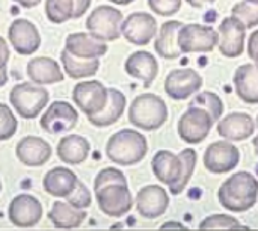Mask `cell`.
Segmentation results:
<instances>
[{"label": "cell", "mask_w": 258, "mask_h": 231, "mask_svg": "<svg viewBox=\"0 0 258 231\" xmlns=\"http://www.w3.org/2000/svg\"><path fill=\"white\" fill-rule=\"evenodd\" d=\"M218 198L225 210L248 212L258 201V180L248 171H239L221 185Z\"/></svg>", "instance_id": "6da1fadb"}, {"label": "cell", "mask_w": 258, "mask_h": 231, "mask_svg": "<svg viewBox=\"0 0 258 231\" xmlns=\"http://www.w3.org/2000/svg\"><path fill=\"white\" fill-rule=\"evenodd\" d=\"M147 151V138L133 129H122L116 132L106 144V156L110 162L121 166H132L142 162Z\"/></svg>", "instance_id": "7a4b0ae2"}, {"label": "cell", "mask_w": 258, "mask_h": 231, "mask_svg": "<svg viewBox=\"0 0 258 231\" xmlns=\"http://www.w3.org/2000/svg\"><path fill=\"white\" fill-rule=\"evenodd\" d=\"M168 120V106L156 94L138 95L128 107V121L145 132L160 129Z\"/></svg>", "instance_id": "3957f363"}, {"label": "cell", "mask_w": 258, "mask_h": 231, "mask_svg": "<svg viewBox=\"0 0 258 231\" xmlns=\"http://www.w3.org/2000/svg\"><path fill=\"white\" fill-rule=\"evenodd\" d=\"M50 94L45 88L33 83H18L9 92V101L14 110L24 120L36 118L48 104Z\"/></svg>", "instance_id": "277c9868"}, {"label": "cell", "mask_w": 258, "mask_h": 231, "mask_svg": "<svg viewBox=\"0 0 258 231\" xmlns=\"http://www.w3.org/2000/svg\"><path fill=\"white\" fill-rule=\"evenodd\" d=\"M124 21L122 12L110 5L97 6L86 18L88 32L100 41H116L121 33V26Z\"/></svg>", "instance_id": "5b68a950"}, {"label": "cell", "mask_w": 258, "mask_h": 231, "mask_svg": "<svg viewBox=\"0 0 258 231\" xmlns=\"http://www.w3.org/2000/svg\"><path fill=\"white\" fill-rule=\"evenodd\" d=\"M218 45V32L204 24H183L178 30L181 53H209Z\"/></svg>", "instance_id": "8992f818"}, {"label": "cell", "mask_w": 258, "mask_h": 231, "mask_svg": "<svg viewBox=\"0 0 258 231\" xmlns=\"http://www.w3.org/2000/svg\"><path fill=\"white\" fill-rule=\"evenodd\" d=\"M215 124L210 113L198 106H189L178 121V135L187 144L203 142Z\"/></svg>", "instance_id": "52a82bcc"}, {"label": "cell", "mask_w": 258, "mask_h": 231, "mask_svg": "<svg viewBox=\"0 0 258 231\" xmlns=\"http://www.w3.org/2000/svg\"><path fill=\"white\" fill-rule=\"evenodd\" d=\"M100 210L110 218H121L133 207V197L127 185H109L95 191Z\"/></svg>", "instance_id": "ba28073f"}, {"label": "cell", "mask_w": 258, "mask_h": 231, "mask_svg": "<svg viewBox=\"0 0 258 231\" xmlns=\"http://www.w3.org/2000/svg\"><path fill=\"white\" fill-rule=\"evenodd\" d=\"M107 98L109 89L98 80H85L73 88V101L86 117L101 112Z\"/></svg>", "instance_id": "9c48e42d"}, {"label": "cell", "mask_w": 258, "mask_h": 231, "mask_svg": "<svg viewBox=\"0 0 258 231\" xmlns=\"http://www.w3.org/2000/svg\"><path fill=\"white\" fill-rule=\"evenodd\" d=\"M203 162L206 169L212 174H228L239 165L240 151L228 141H218L207 147Z\"/></svg>", "instance_id": "30bf717a"}, {"label": "cell", "mask_w": 258, "mask_h": 231, "mask_svg": "<svg viewBox=\"0 0 258 231\" xmlns=\"http://www.w3.org/2000/svg\"><path fill=\"white\" fill-rule=\"evenodd\" d=\"M246 26L234 15L225 17L218 29V45L224 56L239 57L245 51Z\"/></svg>", "instance_id": "8fae6325"}, {"label": "cell", "mask_w": 258, "mask_h": 231, "mask_svg": "<svg viewBox=\"0 0 258 231\" xmlns=\"http://www.w3.org/2000/svg\"><path fill=\"white\" fill-rule=\"evenodd\" d=\"M203 86V77L194 68L172 70L165 79V92L175 101L187 100Z\"/></svg>", "instance_id": "7c38bea8"}, {"label": "cell", "mask_w": 258, "mask_h": 231, "mask_svg": "<svg viewBox=\"0 0 258 231\" xmlns=\"http://www.w3.org/2000/svg\"><path fill=\"white\" fill-rule=\"evenodd\" d=\"M79 113L68 101H53L45 113L41 117L39 126L50 135H59L70 132L76 127Z\"/></svg>", "instance_id": "4fadbf2b"}, {"label": "cell", "mask_w": 258, "mask_h": 231, "mask_svg": "<svg viewBox=\"0 0 258 231\" xmlns=\"http://www.w3.org/2000/svg\"><path fill=\"white\" fill-rule=\"evenodd\" d=\"M8 218L18 228H30L41 221L42 206L33 195L20 194L9 203Z\"/></svg>", "instance_id": "5bb4252c"}, {"label": "cell", "mask_w": 258, "mask_h": 231, "mask_svg": "<svg viewBox=\"0 0 258 231\" xmlns=\"http://www.w3.org/2000/svg\"><path fill=\"white\" fill-rule=\"evenodd\" d=\"M8 39L15 53L21 56L36 53L41 45V35L36 26L26 18H17L11 23L8 29Z\"/></svg>", "instance_id": "9a60e30c"}, {"label": "cell", "mask_w": 258, "mask_h": 231, "mask_svg": "<svg viewBox=\"0 0 258 231\" xmlns=\"http://www.w3.org/2000/svg\"><path fill=\"white\" fill-rule=\"evenodd\" d=\"M121 33L135 45H147L157 33V21L148 12H133L122 21Z\"/></svg>", "instance_id": "2e32d148"}, {"label": "cell", "mask_w": 258, "mask_h": 231, "mask_svg": "<svg viewBox=\"0 0 258 231\" xmlns=\"http://www.w3.org/2000/svg\"><path fill=\"white\" fill-rule=\"evenodd\" d=\"M168 206L169 197L162 186H144L136 195V210L142 218L156 219L168 210Z\"/></svg>", "instance_id": "e0dca14e"}, {"label": "cell", "mask_w": 258, "mask_h": 231, "mask_svg": "<svg viewBox=\"0 0 258 231\" xmlns=\"http://www.w3.org/2000/svg\"><path fill=\"white\" fill-rule=\"evenodd\" d=\"M18 160L30 168L45 165L51 157V147L47 141L38 136H26L18 141L15 147Z\"/></svg>", "instance_id": "ac0fdd59"}, {"label": "cell", "mask_w": 258, "mask_h": 231, "mask_svg": "<svg viewBox=\"0 0 258 231\" xmlns=\"http://www.w3.org/2000/svg\"><path fill=\"white\" fill-rule=\"evenodd\" d=\"M255 132V121L249 113L233 112L218 123V133L227 141L239 142L251 138Z\"/></svg>", "instance_id": "d6986e66"}, {"label": "cell", "mask_w": 258, "mask_h": 231, "mask_svg": "<svg viewBox=\"0 0 258 231\" xmlns=\"http://www.w3.org/2000/svg\"><path fill=\"white\" fill-rule=\"evenodd\" d=\"M65 50L76 57L82 59H98L107 53V44L94 38L91 33L77 32L71 33L65 39Z\"/></svg>", "instance_id": "ffe728a7"}, {"label": "cell", "mask_w": 258, "mask_h": 231, "mask_svg": "<svg viewBox=\"0 0 258 231\" xmlns=\"http://www.w3.org/2000/svg\"><path fill=\"white\" fill-rule=\"evenodd\" d=\"M128 76L141 80L145 88H150L159 73V64L150 51L132 53L124 65Z\"/></svg>", "instance_id": "44dd1931"}, {"label": "cell", "mask_w": 258, "mask_h": 231, "mask_svg": "<svg viewBox=\"0 0 258 231\" xmlns=\"http://www.w3.org/2000/svg\"><path fill=\"white\" fill-rule=\"evenodd\" d=\"M151 169L159 182L166 186H172L181 176L183 162L178 154H174L168 150H160L151 160Z\"/></svg>", "instance_id": "7402d4cb"}, {"label": "cell", "mask_w": 258, "mask_h": 231, "mask_svg": "<svg viewBox=\"0 0 258 231\" xmlns=\"http://www.w3.org/2000/svg\"><path fill=\"white\" fill-rule=\"evenodd\" d=\"M89 6L91 0H45V14L51 23L60 24L83 17Z\"/></svg>", "instance_id": "603a6c76"}, {"label": "cell", "mask_w": 258, "mask_h": 231, "mask_svg": "<svg viewBox=\"0 0 258 231\" xmlns=\"http://www.w3.org/2000/svg\"><path fill=\"white\" fill-rule=\"evenodd\" d=\"M234 88L237 97L248 103L258 104V68L255 64H243L234 73Z\"/></svg>", "instance_id": "cb8c5ba5"}, {"label": "cell", "mask_w": 258, "mask_h": 231, "mask_svg": "<svg viewBox=\"0 0 258 231\" xmlns=\"http://www.w3.org/2000/svg\"><path fill=\"white\" fill-rule=\"evenodd\" d=\"M77 176L68 168H53L50 169L42 180L44 191L56 198H67L77 186Z\"/></svg>", "instance_id": "d4e9b609"}, {"label": "cell", "mask_w": 258, "mask_h": 231, "mask_svg": "<svg viewBox=\"0 0 258 231\" xmlns=\"http://www.w3.org/2000/svg\"><path fill=\"white\" fill-rule=\"evenodd\" d=\"M26 71L30 80L35 82L36 85H51L63 80L60 65L54 59L47 56H38L29 61Z\"/></svg>", "instance_id": "484cf974"}, {"label": "cell", "mask_w": 258, "mask_h": 231, "mask_svg": "<svg viewBox=\"0 0 258 231\" xmlns=\"http://www.w3.org/2000/svg\"><path fill=\"white\" fill-rule=\"evenodd\" d=\"M56 151L60 162L68 165H80L88 159L91 145L89 141L80 135H68L59 141Z\"/></svg>", "instance_id": "4316f807"}, {"label": "cell", "mask_w": 258, "mask_h": 231, "mask_svg": "<svg viewBox=\"0 0 258 231\" xmlns=\"http://www.w3.org/2000/svg\"><path fill=\"white\" fill-rule=\"evenodd\" d=\"M125 104V95L116 88H109V98L104 109L92 117H88V121L95 127H109L122 117Z\"/></svg>", "instance_id": "83f0119b"}, {"label": "cell", "mask_w": 258, "mask_h": 231, "mask_svg": "<svg viewBox=\"0 0 258 231\" xmlns=\"http://www.w3.org/2000/svg\"><path fill=\"white\" fill-rule=\"evenodd\" d=\"M181 26L183 23L178 20H169L162 24L154 42V48L163 59H177L181 54L178 47V30Z\"/></svg>", "instance_id": "f1b7e54d"}, {"label": "cell", "mask_w": 258, "mask_h": 231, "mask_svg": "<svg viewBox=\"0 0 258 231\" xmlns=\"http://www.w3.org/2000/svg\"><path fill=\"white\" fill-rule=\"evenodd\" d=\"M48 219L53 222L56 228L60 230H71L82 225V222L86 219V212L73 207L68 203L56 201L48 212Z\"/></svg>", "instance_id": "f546056e"}, {"label": "cell", "mask_w": 258, "mask_h": 231, "mask_svg": "<svg viewBox=\"0 0 258 231\" xmlns=\"http://www.w3.org/2000/svg\"><path fill=\"white\" fill-rule=\"evenodd\" d=\"M60 62L63 65L65 73L71 79H85V77H92L97 74L100 68V61L98 59H82L73 56L70 51L65 48L60 53Z\"/></svg>", "instance_id": "4dcf8cb0"}, {"label": "cell", "mask_w": 258, "mask_h": 231, "mask_svg": "<svg viewBox=\"0 0 258 231\" xmlns=\"http://www.w3.org/2000/svg\"><path fill=\"white\" fill-rule=\"evenodd\" d=\"M178 157H180L181 162H183V171H181L180 179H178L172 186H169V191H171V194H174V195H180V194L187 188V185H189V182H190V179H192V174H194V171H195V166H197V159H198L197 151L192 150V148L183 150V151L178 154Z\"/></svg>", "instance_id": "1f68e13d"}, {"label": "cell", "mask_w": 258, "mask_h": 231, "mask_svg": "<svg viewBox=\"0 0 258 231\" xmlns=\"http://www.w3.org/2000/svg\"><path fill=\"white\" fill-rule=\"evenodd\" d=\"M189 106H198L204 110H207L210 113V117L213 118V121H219L222 113H224V103L219 98V95H216L215 92H200L190 103Z\"/></svg>", "instance_id": "d6a6232c"}, {"label": "cell", "mask_w": 258, "mask_h": 231, "mask_svg": "<svg viewBox=\"0 0 258 231\" xmlns=\"http://www.w3.org/2000/svg\"><path fill=\"white\" fill-rule=\"evenodd\" d=\"M231 12L246 26V29L258 26V0H242L233 6Z\"/></svg>", "instance_id": "836d02e7"}, {"label": "cell", "mask_w": 258, "mask_h": 231, "mask_svg": "<svg viewBox=\"0 0 258 231\" xmlns=\"http://www.w3.org/2000/svg\"><path fill=\"white\" fill-rule=\"evenodd\" d=\"M200 230H248L230 215H212L200 224Z\"/></svg>", "instance_id": "e575fe53"}, {"label": "cell", "mask_w": 258, "mask_h": 231, "mask_svg": "<svg viewBox=\"0 0 258 231\" xmlns=\"http://www.w3.org/2000/svg\"><path fill=\"white\" fill-rule=\"evenodd\" d=\"M17 118L5 103H0V141L11 139L17 132Z\"/></svg>", "instance_id": "d590c367"}, {"label": "cell", "mask_w": 258, "mask_h": 231, "mask_svg": "<svg viewBox=\"0 0 258 231\" xmlns=\"http://www.w3.org/2000/svg\"><path fill=\"white\" fill-rule=\"evenodd\" d=\"M109 185H127V179H125L124 172L116 168L101 169L94 180V191L109 186Z\"/></svg>", "instance_id": "8d00e7d4"}, {"label": "cell", "mask_w": 258, "mask_h": 231, "mask_svg": "<svg viewBox=\"0 0 258 231\" xmlns=\"http://www.w3.org/2000/svg\"><path fill=\"white\" fill-rule=\"evenodd\" d=\"M68 204H71L73 207L76 209H80V210H85L91 206L92 203V197H91V192L89 189L82 183V182H77V186L76 189L65 198Z\"/></svg>", "instance_id": "74e56055"}, {"label": "cell", "mask_w": 258, "mask_h": 231, "mask_svg": "<svg viewBox=\"0 0 258 231\" xmlns=\"http://www.w3.org/2000/svg\"><path fill=\"white\" fill-rule=\"evenodd\" d=\"M150 9L162 17H171L181 8V0H147Z\"/></svg>", "instance_id": "f35d334b"}, {"label": "cell", "mask_w": 258, "mask_h": 231, "mask_svg": "<svg viewBox=\"0 0 258 231\" xmlns=\"http://www.w3.org/2000/svg\"><path fill=\"white\" fill-rule=\"evenodd\" d=\"M248 54L258 68V29L248 39Z\"/></svg>", "instance_id": "ab89813d"}, {"label": "cell", "mask_w": 258, "mask_h": 231, "mask_svg": "<svg viewBox=\"0 0 258 231\" xmlns=\"http://www.w3.org/2000/svg\"><path fill=\"white\" fill-rule=\"evenodd\" d=\"M9 47L6 44V41L0 36V68H5L8 61H9Z\"/></svg>", "instance_id": "60d3db41"}, {"label": "cell", "mask_w": 258, "mask_h": 231, "mask_svg": "<svg viewBox=\"0 0 258 231\" xmlns=\"http://www.w3.org/2000/svg\"><path fill=\"white\" fill-rule=\"evenodd\" d=\"M12 2L18 3L23 8H33V6H38L41 3V0H12Z\"/></svg>", "instance_id": "b9f144b4"}, {"label": "cell", "mask_w": 258, "mask_h": 231, "mask_svg": "<svg viewBox=\"0 0 258 231\" xmlns=\"http://www.w3.org/2000/svg\"><path fill=\"white\" fill-rule=\"evenodd\" d=\"M190 6H194V8H203V6H206V5H210V3H213L215 0H186Z\"/></svg>", "instance_id": "7bdbcfd3"}, {"label": "cell", "mask_w": 258, "mask_h": 231, "mask_svg": "<svg viewBox=\"0 0 258 231\" xmlns=\"http://www.w3.org/2000/svg\"><path fill=\"white\" fill-rule=\"evenodd\" d=\"M8 82V73H6V67L5 68H0V88L3 85H6Z\"/></svg>", "instance_id": "ee69618b"}, {"label": "cell", "mask_w": 258, "mask_h": 231, "mask_svg": "<svg viewBox=\"0 0 258 231\" xmlns=\"http://www.w3.org/2000/svg\"><path fill=\"white\" fill-rule=\"evenodd\" d=\"M110 3H115V5H130L133 3L135 0H109Z\"/></svg>", "instance_id": "f6af8a7d"}, {"label": "cell", "mask_w": 258, "mask_h": 231, "mask_svg": "<svg viewBox=\"0 0 258 231\" xmlns=\"http://www.w3.org/2000/svg\"><path fill=\"white\" fill-rule=\"evenodd\" d=\"M254 148H255V154L258 156V135L254 138Z\"/></svg>", "instance_id": "bcb514c9"}, {"label": "cell", "mask_w": 258, "mask_h": 231, "mask_svg": "<svg viewBox=\"0 0 258 231\" xmlns=\"http://www.w3.org/2000/svg\"><path fill=\"white\" fill-rule=\"evenodd\" d=\"M0 192H2V182H0Z\"/></svg>", "instance_id": "7dc6e473"}, {"label": "cell", "mask_w": 258, "mask_h": 231, "mask_svg": "<svg viewBox=\"0 0 258 231\" xmlns=\"http://www.w3.org/2000/svg\"><path fill=\"white\" fill-rule=\"evenodd\" d=\"M257 126H258V117H257Z\"/></svg>", "instance_id": "c3c4849f"}]
</instances>
